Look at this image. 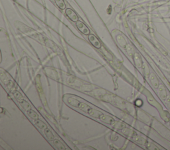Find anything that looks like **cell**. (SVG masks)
<instances>
[{
    "mask_svg": "<svg viewBox=\"0 0 170 150\" xmlns=\"http://www.w3.org/2000/svg\"><path fill=\"white\" fill-rule=\"evenodd\" d=\"M89 40L94 47L96 48H101V43L99 40L96 37L93 35H89Z\"/></svg>",
    "mask_w": 170,
    "mask_h": 150,
    "instance_id": "cell-2",
    "label": "cell"
},
{
    "mask_svg": "<svg viewBox=\"0 0 170 150\" xmlns=\"http://www.w3.org/2000/svg\"><path fill=\"white\" fill-rule=\"evenodd\" d=\"M45 135H46V136L49 140H53L54 136H53V135H52V132L50 131V130H49L48 128L45 129Z\"/></svg>",
    "mask_w": 170,
    "mask_h": 150,
    "instance_id": "cell-5",
    "label": "cell"
},
{
    "mask_svg": "<svg viewBox=\"0 0 170 150\" xmlns=\"http://www.w3.org/2000/svg\"><path fill=\"white\" fill-rule=\"evenodd\" d=\"M35 124H36V125L39 127V128H41V129H45V128H47L46 125H45V124H44L42 121H36Z\"/></svg>",
    "mask_w": 170,
    "mask_h": 150,
    "instance_id": "cell-6",
    "label": "cell"
},
{
    "mask_svg": "<svg viewBox=\"0 0 170 150\" xmlns=\"http://www.w3.org/2000/svg\"><path fill=\"white\" fill-rule=\"evenodd\" d=\"M66 15L67 17H69L70 19L73 21V22H77L78 21V16L77 15V14L75 13L74 11L72 10L71 9H67L65 11Z\"/></svg>",
    "mask_w": 170,
    "mask_h": 150,
    "instance_id": "cell-3",
    "label": "cell"
},
{
    "mask_svg": "<svg viewBox=\"0 0 170 150\" xmlns=\"http://www.w3.org/2000/svg\"><path fill=\"white\" fill-rule=\"evenodd\" d=\"M28 114L32 118H34V119H37V118H38V116H37V114L35 113V112H34L32 110H30L28 112Z\"/></svg>",
    "mask_w": 170,
    "mask_h": 150,
    "instance_id": "cell-8",
    "label": "cell"
},
{
    "mask_svg": "<svg viewBox=\"0 0 170 150\" xmlns=\"http://www.w3.org/2000/svg\"><path fill=\"white\" fill-rule=\"evenodd\" d=\"M21 104L22 107H24V108H25V109L27 110V111H29V110H31V107L29 106V104L27 102H25V101H23Z\"/></svg>",
    "mask_w": 170,
    "mask_h": 150,
    "instance_id": "cell-9",
    "label": "cell"
},
{
    "mask_svg": "<svg viewBox=\"0 0 170 150\" xmlns=\"http://www.w3.org/2000/svg\"><path fill=\"white\" fill-rule=\"evenodd\" d=\"M77 27L78 28V29L82 33L84 34V35H88L90 34V31L89 28L86 27V26L81 21H77V23H76Z\"/></svg>",
    "mask_w": 170,
    "mask_h": 150,
    "instance_id": "cell-1",
    "label": "cell"
},
{
    "mask_svg": "<svg viewBox=\"0 0 170 150\" xmlns=\"http://www.w3.org/2000/svg\"><path fill=\"white\" fill-rule=\"evenodd\" d=\"M56 4L59 7L60 9L64 10L65 9V3L64 2L63 0H55Z\"/></svg>",
    "mask_w": 170,
    "mask_h": 150,
    "instance_id": "cell-4",
    "label": "cell"
},
{
    "mask_svg": "<svg viewBox=\"0 0 170 150\" xmlns=\"http://www.w3.org/2000/svg\"><path fill=\"white\" fill-rule=\"evenodd\" d=\"M54 144L56 145V147H57L58 149H65V147H64V145L60 143L59 141H58L57 140H54Z\"/></svg>",
    "mask_w": 170,
    "mask_h": 150,
    "instance_id": "cell-7",
    "label": "cell"
}]
</instances>
